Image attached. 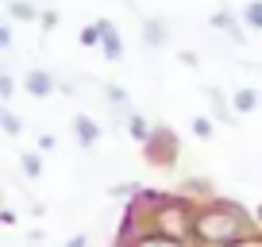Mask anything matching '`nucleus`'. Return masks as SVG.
Returning a JSON list of instances; mask_svg holds the SVG:
<instances>
[{"label": "nucleus", "instance_id": "9d476101", "mask_svg": "<svg viewBox=\"0 0 262 247\" xmlns=\"http://www.w3.org/2000/svg\"><path fill=\"white\" fill-rule=\"evenodd\" d=\"M19 166H24V174H27V178H39V174H42V158L39 155H35V151H24V155H19Z\"/></svg>", "mask_w": 262, "mask_h": 247}, {"label": "nucleus", "instance_id": "aec40b11", "mask_svg": "<svg viewBox=\"0 0 262 247\" xmlns=\"http://www.w3.org/2000/svg\"><path fill=\"white\" fill-rule=\"evenodd\" d=\"M16 220H19V216L12 213V209H0V224H8V228H12V224H16Z\"/></svg>", "mask_w": 262, "mask_h": 247}, {"label": "nucleus", "instance_id": "2eb2a0df", "mask_svg": "<svg viewBox=\"0 0 262 247\" xmlns=\"http://www.w3.org/2000/svg\"><path fill=\"white\" fill-rule=\"evenodd\" d=\"M224 247H262V232H247V236L231 239V243H224Z\"/></svg>", "mask_w": 262, "mask_h": 247}, {"label": "nucleus", "instance_id": "20e7f679", "mask_svg": "<svg viewBox=\"0 0 262 247\" xmlns=\"http://www.w3.org/2000/svg\"><path fill=\"white\" fill-rule=\"evenodd\" d=\"M74 135H77L81 147H93V143L100 139V123L89 120V116H77V120H74Z\"/></svg>", "mask_w": 262, "mask_h": 247}, {"label": "nucleus", "instance_id": "4be33fe9", "mask_svg": "<svg viewBox=\"0 0 262 247\" xmlns=\"http://www.w3.org/2000/svg\"><path fill=\"white\" fill-rule=\"evenodd\" d=\"M66 247H89V239H85V236H74V239H70Z\"/></svg>", "mask_w": 262, "mask_h": 247}, {"label": "nucleus", "instance_id": "6e6552de", "mask_svg": "<svg viewBox=\"0 0 262 247\" xmlns=\"http://www.w3.org/2000/svg\"><path fill=\"white\" fill-rule=\"evenodd\" d=\"M208 100H212V116H216V120H224V123H231V120H235L231 105H228V100H224V97H220L216 89H208Z\"/></svg>", "mask_w": 262, "mask_h": 247}, {"label": "nucleus", "instance_id": "39448f33", "mask_svg": "<svg viewBox=\"0 0 262 247\" xmlns=\"http://www.w3.org/2000/svg\"><path fill=\"white\" fill-rule=\"evenodd\" d=\"M212 27H216V31H228L231 43H243V39H247L243 27L235 24V16H231V12H212Z\"/></svg>", "mask_w": 262, "mask_h": 247}, {"label": "nucleus", "instance_id": "6ab92c4d", "mask_svg": "<svg viewBox=\"0 0 262 247\" xmlns=\"http://www.w3.org/2000/svg\"><path fill=\"white\" fill-rule=\"evenodd\" d=\"M108 100H112V105H123V89H120V85H108Z\"/></svg>", "mask_w": 262, "mask_h": 247}, {"label": "nucleus", "instance_id": "a211bd4d", "mask_svg": "<svg viewBox=\"0 0 262 247\" xmlns=\"http://www.w3.org/2000/svg\"><path fill=\"white\" fill-rule=\"evenodd\" d=\"M12 16L16 19H35V8L31 4H12Z\"/></svg>", "mask_w": 262, "mask_h": 247}, {"label": "nucleus", "instance_id": "1a4fd4ad", "mask_svg": "<svg viewBox=\"0 0 262 247\" xmlns=\"http://www.w3.org/2000/svg\"><path fill=\"white\" fill-rule=\"evenodd\" d=\"M127 132H131V139H139V143L150 139V128H147V120H143L139 112H131V116H127Z\"/></svg>", "mask_w": 262, "mask_h": 247}, {"label": "nucleus", "instance_id": "9b49d317", "mask_svg": "<svg viewBox=\"0 0 262 247\" xmlns=\"http://www.w3.org/2000/svg\"><path fill=\"white\" fill-rule=\"evenodd\" d=\"M243 24L251 27V31H262V0H254V4L243 8Z\"/></svg>", "mask_w": 262, "mask_h": 247}, {"label": "nucleus", "instance_id": "ddd939ff", "mask_svg": "<svg viewBox=\"0 0 262 247\" xmlns=\"http://www.w3.org/2000/svg\"><path fill=\"white\" fill-rule=\"evenodd\" d=\"M0 128H4L8 135H19V132H24L19 116H16V112H8V108H0Z\"/></svg>", "mask_w": 262, "mask_h": 247}, {"label": "nucleus", "instance_id": "412c9836", "mask_svg": "<svg viewBox=\"0 0 262 247\" xmlns=\"http://www.w3.org/2000/svg\"><path fill=\"white\" fill-rule=\"evenodd\" d=\"M4 47H12V31H8V27H0V50H4Z\"/></svg>", "mask_w": 262, "mask_h": 247}, {"label": "nucleus", "instance_id": "7ed1b4c3", "mask_svg": "<svg viewBox=\"0 0 262 247\" xmlns=\"http://www.w3.org/2000/svg\"><path fill=\"white\" fill-rule=\"evenodd\" d=\"M24 89L31 93V97H50V93H54V77H50L47 70H31V74L24 77Z\"/></svg>", "mask_w": 262, "mask_h": 247}, {"label": "nucleus", "instance_id": "f257e3e1", "mask_svg": "<svg viewBox=\"0 0 262 247\" xmlns=\"http://www.w3.org/2000/svg\"><path fill=\"white\" fill-rule=\"evenodd\" d=\"M251 232V216L239 205H228V201H212V205L196 209L193 213V228H189V239L201 247H224L231 239L247 236Z\"/></svg>", "mask_w": 262, "mask_h": 247}, {"label": "nucleus", "instance_id": "dca6fc26", "mask_svg": "<svg viewBox=\"0 0 262 247\" xmlns=\"http://www.w3.org/2000/svg\"><path fill=\"white\" fill-rule=\"evenodd\" d=\"M81 43H85V47H97V43H100V27H97V24H89V27L81 31Z\"/></svg>", "mask_w": 262, "mask_h": 247}, {"label": "nucleus", "instance_id": "4468645a", "mask_svg": "<svg viewBox=\"0 0 262 247\" xmlns=\"http://www.w3.org/2000/svg\"><path fill=\"white\" fill-rule=\"evenodd\" d=\"M193 135L196 139H212V120H208V116H196L193 120Z\"/></svg>", "mask_w": 262, "mask_h": 247}, {"label": "nucleus", "instance_id": "f03ea898", "mask_svg": "<svg viewBox=\"0 0 262 247\" xmlns=\"http://www.w3.org/2000/svg\"><path fill=\"white\" fill-rule=\"evenodd\" d=\"M100 47H104V58L108 62H120V54H123V43H120V35H116V24L112 19H100Z\"/></svg>", "mask_w": 262, "mask_h": 247}, {"label": "nucleus", "instance_id": "f3484780", "mask_svg": "<svg viewBox=\"0 0 262 247\" xmlns=\"http://www.w3.org/2000/svg\"><path fill=\"white\" fill-rule=\"evenodd\" d=\"M12 93H16V81H12L8 74H0V100H8Z\"/></svg>", "mask_w": 262, "mask_h": 247}, {"label": "nucleus", "instance_id": "f8f14e48", "mask_svg": "<svg viewBox=\"0 0 262 247\" xmlns=\"http://www.w3.org/2000/svg\"><path fill=\"white\" fill-rule=\"evenodd\" d=\"M143 39L150 43V47H158V43H166L170 35H166V24H158V19H147V35Z\"/></svg>", "mask_w": 262, "mask_h": 247}, {"label": "nucleus", "instance_id": "0eeeda50", "mask_svg": "<svg viewBox=\"0 0 262 247\" xmlns=\"http://www.w3.org/2000/svg\"><path fill=\"white\" fill-rule=\"evenodd\" d=\"M131 247H185V243H181V239H170V236H162V232H143V236L135 239Z\"/></svg>", "mask_w": 262, "mask_h": 247}, {"label": "nucleus", "instance_id": "423d86ee", "mask_svg": "<svg viewBox=\"0 0 262 247\" xmlns=\"http://www.w3.org/2000/svg\"><path fill=\"white\" fill-rule=\"evenodd\" d=\"M258 108V93L254 89H239L235 97H231V112L235 116H247V112H254Z\"/></svg>", "mask_w": 262, "mask_h": 247}]
</instances>
